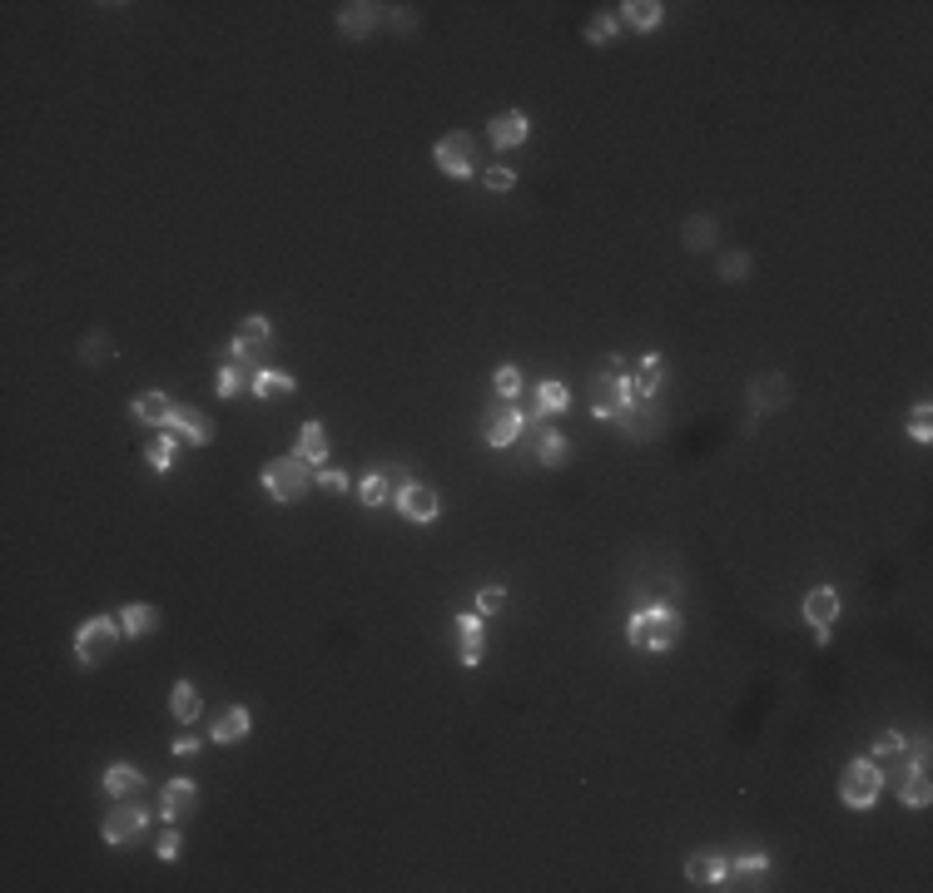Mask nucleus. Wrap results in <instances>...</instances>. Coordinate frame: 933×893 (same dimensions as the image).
<instances>
[{
	"instance_id": "58836bf2",
	"label": "nucleus",
	"mask_w": 933,
	"mask_h": 893,
	"mask_svg": "<svg viewBox=\"0 0 933 893\" xmlns=\"http://www.w3.org/2000/svg\"><path fill=\"white\" fill-rule=\"evenodd\" d=\"M373 472H378V477H383V487H388V492H393V497H398V492H407V487H412V482H417V477H412V467H407V462H378V467H373Z\"/></svg>"
},
{
	"instance_id": "37998d69",
	"label": "nucleus",
	"mask_w": 933,
	"mask_h": 893,
	"mask_svg": "<svg viewBox=\"0 0 933 893\" xmlns=\"http://www.w3.org/2000/svg\"><path fill=\"white\" fill-rule=\"evenodd\" d=\"M929 407H933V402H914V422H909V437H914V442H929V437H933Z\"/></svg>"
},
{
	"instance_id": "f257e3e1",
	"label": "nucleus",
	"mask_w": 933,
	"mask_h": 893,
	"mask_svg": "<svg viewBox=\"0 0 933 893\" xmlns=\"http://www.w3.org/2000/svg\"><path fill=\"white\" fill-rule=\"evenodd\" d=\"M680 636H685L680 611H675V606H661V601L646 606V611H636V616L626 621V640H631L636 650H646V655H666V650H675Z\"/></svg>"
},
{
	"instance_id": "f3484780",
	"label": "nucleus",
	"mask_w": 933,
	"mask_h": 893,
	"mask_svg": "<svg viewBox=\"0 0 933 893\" xmlns=\"http://www.w3.org/2000/svg\"><path fill=\"white\" fill-rule=\"evenodd\" d=\"M725 874H730V859H720V854H690L685 859L690 889H725Z\"/></svg>"
},
{
	"instance_id": "f03ea898",
	"label": "nucleus",
	"mask_w": 933,
	"mask_h": 893,
	"mask_svg": "<svg viewBox=\"0 0 933 893\" xmlns=\"http://www.w3.org/2000/svg\"><path fill=\"white\" fill-rule=\"evenodd\" d=\"M259 487L268 492V502H283V507H288V502H303L308 487H318V472L288 452V457H273L264 472H259Z\"/></svg>"
},
{
	"instance_id": "49530a36",
	"label": "nucleus",
	"mask_w": 933,
	"mask_h": 893,
	"mask_svg": "<svg viewBox=\"0 0 933 893\" xmlns=\"http://www.w3.org/2000/svg\"><path fill=\"white\" fill-rule=\"evenodd\" d=\"M750 273V254H725L720 258V278L725 283H735V278H745Z\"/></svg>"
},
{
	"instance_id": "79ce46f5",
	"label": "nucleus",
	"mask_w": 933,
	"mask_h": 893,
	"mask_svg": "<svg viewBox=\"0 0 933 893\" xmlns=\"http://www.w3.org/2000/svg\"><path fill=\"white\" fill-rule=\"evenodd\" d=\"M482 184H487L492 194H507V189L517 184V169H507V164H492V169L482 174Z\"/></svg>"
},
{
	"instance_id": "dca6fc26",
	"label": "nucleus",
	"mask_w": 933,
	"mask_h": 893,
	"mask_svg": "<svg viewBox=\"0 0 933 893\" xmlns=\"http://www.w3.org/2000/svg\"><path fill=\"white\" fill-rule=\"evenodd\" d=\"M790 397H795V387H790L785 373H765V378H755V387H750V407H755V417L780 412Z\"/></svg>"
},
{
	"instance_id": "7c9ffc66",
	"label": "nucleus",
	"mask_w": 933,
	"mask_h": 893,
	"mask_svg": "<svg viewBox=\"0 0 933 893\" xmlns=\"http://www.w3.org/2000/svg\"><path fill=\"white\" fill-rule=\"evenodd\" d=\"M536 462L541 467H566L571 462V442L561 432H536Z\"/></svg>"
},
{
	"instance_id": "6ab92c4d",
	"label": "nucleus",
	"mask_w": 933,
	"mask_h": 893,
	"mask_svg": "<svg viewBox=\"0 0 933 893\" xmlns=\"http://www.w3.org/2000/svg\"><path fill=\"white\" fill-rule=\"evenodd\" d=\"M293 457L308 462V467H328V427L323 422H303L298 442H293Z\"/></svg>"
},
{
	"instance_id": "ea45409f",
	"label": "nucleus",
	"mask_w": 933,
	"mask_h": 893,
	"mask_svg": "<svg viewBox=\"0 0 933 893\" xmlns=\"http://www.w3.org/2000/svg\"><path fill=\"white\" fill-rule=\"evenodd\" d=\"M353 487H358V502H363V507H383V502H388V487H383L378 472H363Z\"/></svg>"
},
{
	"instance_id": "7ed1b4c3",
	"label": "nucleus",
	"mask_w": 933,
	"mask_h": 893,
	"mask_svg": "<svg viewBox=\"0 0 933 893\" xmlns=\"http://www.w3.org/2000/svg\"><path fill=\"white\" fill-rule=\"evenodd\" d=\"M120 636H125V626H120V621H110V616H90V621L75 631V660H80L85 670L105 665V660L115 655Z\"/></svg>"
},
{
	"instance_id": "c756f323",
	"label": "nucleus",
	"mask_w": 933,
	"mask_h": 893,
	"mask_svg": "<svg viewBox=\"0 0 933 893\" xmlns=\"http://www.w3.org/2000/svg\"><path fill=\"white\" fill-rule=\"evenodd\" d=\"M120 626H125V636H154V631H159V611L144 606V601H130V606L120 611Z\"/></svg>"
},
{
	"instance_id": "9b49d317",
	"label": "nucleus",
	"mask_w": 933,
	"mask_h": 893,
	"mask_svg": "<svg viewBox=\"0 0 933 893\" xmlns=\"http://www.w3.org/2000/svg\"><path fill=\"white\" fill-rule=\"evenodd\" d=\"M770 854L765 849H745V854H735L730 859V874H725V889H765V879H770Z\"/></svg>"
},
{
	"instance_id": "a878e982",
	"label": "nucleus",
	"mask_w": 933,
	"mask_h": 893,
	"mask_svg": "<svg viewBox=\"0 0 933 893\" xmlns=\"http://www.w3.org/2000/svg\"><path fill=\"white\" fill-rule=\"evenodd\" d=\"M254 378H259V368H249V363H224L219 368V383H214V392L229 402V397H244V392H254Z\"/></svg>"
},
{
	"instance_id": "412c9836",
	"label": "nucleus",
	"mask_w": 933,
	"mask_h": 893,
	"mask_svg": "<svg viewBox=\"0 0 933 893\" xmlns=\"http://www.w3.org/2000/svg\"><path fill=\"white\" fill-rule=\"evenodd\" d=\"M834 616H839V591H834V586H814V591L804 596V621H809L814 631H829Z\"/></svg>"
},
{
	"instance_id": "c9c22d12",
	"label": "nucleus",
	"mask_w": 933,
	"mask_h": 893,
	"mask_svg": "<svg viewBox=\"0 0 933 893\" xmlns=\"http://www.w3.org/2000/svg\"><path fill=\"white\" fill-rule=\"evenodd\" d=\"M715 234H720V229H715V219L695 214V219L685 224V249H690V254H700V249H710V244H715Z\"/></svg>"
},
{
	"instance_id": "2f4dec72",
	"label": "nucleus",
	"mask_w": 933,
	"mask_h": 893,
	"mask_svg": "<svg viewBox=\"0 0 933 893\" xmlns=\"http://www.w3.org/2000/svg\"><path fill=\"white\" fill-rule=\"evenodd\" d=\"M298 392V383H293V373H283V368H259V378H254V397H293Z\"/></svg>"
},
{
	"instance_id": "a19ab883",
	"label": "nucleus",
	"mask_w": 933,
	"mask_h": 893,
	"mask_svg": "<svg viewBox=\"0 0 933 893\" xmlns=\"http://www.w3.org/2000/svg\"><path fill=\"white\" fill-rule=\"evenodd\" d=\"M497 611H507V586H482V591H477V616L487 621V616H497Z\"/></svg>"
},
{
	"instance_id": "39448f33",
	"label": "nucleus",
	"mask_w": 933,
	"mask_h": 893,
	"mask_svg": "<svg viewBox=\"0 0 933 893\" xmlns=\"http://www.w3.org/2000/svg\"><path fill=\"white\" fill-rule=\"evenodd\" d=\"M144 829H149V814H144L134 799H115L110 814H105V824H100V839H105L110 849H130V844L144 839Z\"/></svg>"
},
{
	"instance_id": "ddd939ff",
	"label": "nucleus",
	"mask_w": 933,
	"mask_h": 893,
	"mask_svg": "<svg viewBox=\"0 0 933 893\" xmlns=\"http://www.w3.org/2000/svg\"><path fill=\"white\" fill-rule=\"evenodd\" d=\"M194 804H199V784H194V779H169V784L159 789V814H164V824L189 819Z\"/></svg>"
},
{
	"instance_id": "4c0bfd02",
	"label": "nucleus",
	"mask_w": 933,
	"mask_h": 893,
	"mask_svg": "<svg viewBox=\"0 0 933 893\" xmlns=\"http://www.w3.org/2000/svg\"><path fill=\"white\" fill-rule=\"evenodd\" d=\"M492 392H497L502 402H517V397H522V368H517V363H502V368L492 373Z\"/></svg>"
},
{
	"instance_id": "6e6552de",
	"label": "nucleus",
	"mask_w": 933,
	"mask_h": 893,
	"mask_svg": "<svg viewBox=\"0 0 933 893\" xmlns=\"http://www.w3.org/2000/svg\"><path fill=\"white\" fill-rule=\"evenodd\" d=\"M522 432H527V412H522L517 402H502V397H497V402L487 407V417H482V442L497 447V452H507Z\"/></svg>"
},
{
	"instance_id": "4468645a",
	"label": "nucleus",
	"mask_w": 933,
	"mask_h": 893,
	"mask_svg": "<svg viewBox=\"0 0 933 893\" xmlns=\"http://www.w3.org/2000/svg\"><path fill=\"white\" fill-rule=\"evenodd\" d=\"M482 655H487V626L477 611H462L457 616V660L472 670V665H482Z\"/></svg>"
},
{
	"instance_id": "4be33fe9",
	"label": "nucleus",
	"mask_w": 933,
	"mask_h": 893,
	"mask_svg": "<svg viewBox=\"0 0 933 893\" xmlns=\"http://www.w3.org/2000/svg\"><path fill=\"white\" fill-rule=\"evenodd\" d=\"M174 407H179V402H174L169 392H159V387H149V392H139V397H134V407H130V412H134V417H139V422H149V427H169V417H174Z\"/></svg>"
},
{
	"instance_id": "20e7f679",
	"label": "nucleus",
	"mask_w": 933,
	"mask_h": 893,
	"mask_svg": "<svg viewBox=\"0 0 933 893\" xmlns=\"http://www.w3.org/2000/svg\"><path fill=\"white\" fill-rule=\"evenodd\" d=\"M879 794H884V765L854 760V765L839 774V804L844 809H874Z\"/></svg>"
},
{
	"instance_id": "e433bc0d",
	"label": "nucleus",
	"mask_w": 933,
	"mask_h": 893,
	"mask_svg": "<svg viewBox=\"0 0 933 893\" xmlns=\"http://www.w3.org/2000/svg\"><path fill=\"white\" fill-rule=\"evenodd\" d=\"M904 750H909V740H904L899 730H884V735L874 740L869 760H874V765H889V760H904Z\"/></svg>"
},
{
	"instance_id": "a211bd4d",
	"label": "nucleus",
	"mask_w": 933,
	"mask_h": 893,
	"mask_svg": "<svg viewBox=\"0 0 933 893\" xmlns=\"http://www.w3.org/2000/svg\"><path fill=\"white\" fill-rule=\"evenodd\" d=\"M383 25V5H368V0H353V5H343L338 10V30L343 35H353V40H363V35H373Z\"/></svg>"
},
{
	"instance_id": "8fccbe9b",
	"label": "nucleus",
	"mask_w": 933,
	"mask_h": 893,
	"mask_svg": "<svg viewBox=\"0 0 933 893\" xmlns=\"http://www.w3.org/2000/svg\"><path fill=\"white\" fill-rule=\"evenodd\" d=\"M601 373H626V358H621V353H606V358H601Z\"/></svg>"
},
{
	"instance_id": "72a5a7b5",
	"label": "nucleus",
	"mask_w": 933,
	"mask_h": 893,
	"mask_svg": "<svg viewBox=\"0 0 933 893\" xmlns=\"http://www.w3.org/2000/svg\"><path fill=\"white\" fill-rule=\"evenodd\" d=\"M536 407H541V417L566 412V407H571V387L556 383V378H551V383H541V387H536Z\"/></svg>"
},
{
	"instance_id": "9d476101",
	"label": "nucleus",
	"mask_w": 933,
	"mask_h": 893,
	"mask_svg": "<svg viewBox=\"0 0 933 893\" xmlns=\"http://www.w3.org/2000/svg\"><path fill=\"white\" fill-rule=\"evenodd\" d=\"M616 422H621V437H626V442H656V437L666 432V412H661L656 402H641V397H636V407H626Z\"/></svg>"
},
{
	"instance_id": "473e14b6",
	"label": "nucleus",
	"mask_w": 933,
	"mask_h": 893,
	"mask_svg": "<svg viewBox=\"0 0 933 893\" xmlns=\"http://www.w3.org/2000/svg\"><path fill=\"white\" fill-rule=\"evenodd\" d=\"M179 447H184V442H179V437H174V432L164 427V432H159V437H154V442L144 447V462H149L154 472H169V467H174V452H179Z\"/></svg>"
},
{
	"instance_id": "de8ad7c7",
	"label": "nucleus",
	"mask_w": 933,
	"mask_h": 893,
	"mask_svg": "<svg viewBox=\"0 0 933 893\" xmlns=\"http://www.w3.org/2000/svg\"><path fill=\"white\" fill-rule=\"evenodd\" d=\"M174 755H179V760H194V755H199V735H179V740H174Z\"/></svg>"
},
{
	"instance_id": "423d86ee",
	"label": "nucleus",
	"mask_w": 933,
	"mask_h": 893,
	"mask_svg": "<svg viewBox=\"0 0 933 893\" xmlns=\"http://www.w3.org/2000/svg\"><path fill=\"white\" fill-rule=\"evenodd\" d=\"M268 348H273V323L264 313H249L229 343V358L234 363H249V368H268Z\"/></svg>"
},
{
	"instance_id": "0eeeda50",
	"label": "nucleus",
	"mask_w": 933,
	"mask_h": 893,
	"mask_svg": "<svg viewBox=\"0 0 933 893\" xmlns=\"http://www.w3.org/2000/svg\"><path fill=\"white\" fill-rule=\"evenodd\" d=\"M626 407H636L631 378H626V373H596V383H591V412H596L601 422H616Z\"/></svg>"
},
{
	"instance_id": "2eb2a0df",
	"label": "nucleus",
	"mask_w": 933,
	"mask_h": 893,
	"mask_svg": "<svg viewBox=\"0 0 933 893\" xmlns=\"http://www.w3.org/2000/svg\"><path fill=\"white\" fill-rule=\"evenodd\" d=\"M169 432L179 437V442H189V447H204L209 437H214V417L209 412H199V407H174V417H169Z\"/></svg>"
},
{
	"instance_id": "c03bdc74",
	"label": "nucleus",
	"mask_w": 933,
	"mask_h": 893,
	"mask_svg": "<svg viewBox=\"0 0 933 893\" xmlns=\"http://www.w3.org/2000/svg\"><path fill=\"white\" fill-rule=\"evenodd\" d=\"M318 487H323V492H333V497H343L353 482H348V472H338V467H318Z\"/></svg>"
},
{
	"instance_id": "f704fd0d",
	"label": "nucleus",
	"mask_w": 933,
	"mask_h": 893,
	"mask_svg": "<svg viewBox=\"0 0 933 893\" xmlns=\"http://www.w3.org/2000/svg\"><path fill=\"white\" fill-rule=\"evenodd\" d=\"M616 30H621V15L616 10H596L586 20V45H606V40H616Z\"/></svg>"
},
{
	"instance_id": "b1692460",
	"label": "nucleus",
	"mask_w": 933,
	"mask_h": 893,
	"mask_svg": "<svg viewBox=\"0 0 933 893\" xmlns=\"http://www.w3.org/2000/svg\"><path fill=\"white\" fill-rule=\"evenodd\" d=\"M899 804H909V809H929V804H933V779H929V769L909 765L904 774H899Z\"/></svg>"
},
{
	"instance_id": "aec40b11",
	"label": "nucleus",
	"mask_w": 933,
	"mask_h": 893,
	"mask_svg": "<svg viewBox=\"0 0 933 893\" xmlns=\"http://www.w3.org/2000/svg\"><path fill=\"white\" fill-rule=\"evenodd\" d=\"M487 134H492V144H497V149H517V144L532 134V120H527L522 110H502V115H492Z\"/></svg>"
},
{
	"instance_id": "5701e85b",
	"label": "nucleus",
	"mask_w": 933,
	"mask_h": 893,
	"mask_svg": "<svg viewBox=\"0 0 933 893\" xmlns=\"http://www.w3.org/2000/svg\"><path fill=\"white\" fill-rule=\"evenodd\" d=\"M254 730V715H249V705H229L224 715H219V725L209 730V740L214 745H239L244 735Z\"/></svg>"
},
{
	"instance_id": "f8f14e48",
	"label": "nucleus",
	"mask_w": 933,
	"mask_h": 893,
	"mask_svg": "<svg viewBox=\"0 0 933 893\" xmlns=\"http://www.w3.org/2000/svg\"><path fill=\"white\" fill-rule=\"evenodd\" d=\"M398 511L412 521V526H432V521H437V511H442V497H437V487L412 482L407 492H398Z\"/></svg>"
},
{
	"instance_id": "1a4fd4ad",
	"label": "nucleus",
	"mask_w": 933,
	"mask_h": 893,
	"mask_svg": "<svg viewBox=\"0 0 933 893\" xmlns=\"http://www.w3.org/2000/svg\"><path fill=\"white\" fill-rule=\"evenodd\" d=\"M432 164H437L447 179H467V174L477 169V144H472V134H462V129L442 134L437 149H432Z\"/></svg>"
},
{
	"instance_id": "a18cd8bd",
	"label": "nucleus",
	"mask_w": 933,
	"mask_h": 893,
	"mask_svg": "<svg viewBox=\"0 0 933 893\" xmlns=\"http://www.w3.org/2000/svg\"><path fill=\"white\" fill-rule=\"evenodd\" d=\"M179 849H184V839H179V829H164L159 839H154V854L169 864V859H179Z\"/></svg>"
},
{
	"instance_id": "c85d7f7f",
	"label": "nucleus",
	"mask_w": 933,
	"mask_h": 893,
	"mask_svg": "<svg viewBox=\"0 0 933 893\" xmlns=\"http://www.w3.org/2000/svg\"><path fill=\"white\" fill-rule=\"evenodd\" d=\"M661 15H666L661 0H626V5H621V20H626L631 30H656Z\"/></svg>"
},
{
	"instance_id": "cd10ccee",
	"label": "nucleus",
	"mask_w": 933,
	"mask_h": 893,
	"mask_svg": "<svg viewBox=\"0 0 933 893\" xmlns=\"http://www.w3.org/2000/svg\"><path fill=\"white\" fill-rule=\"evenodd\" d=\"M661 383H666V363H661V353H646V358H641V373L631 378L636 397H641V402H656Z\"/></svg>"
},
{
	"instance_id": "bb28decb",
	"label": "nucleus",
	"mask_w": 933,
	"mask_h": 893,
	"mask_svg": "<svg viewBox=\"0 0 933 893\" xmlns=\"http://www.w3.org/2000/svg\"><path fill=\"white\" fill-rule=\"evenodd\" d=\"M169 710H174V720H179V725H199V715H204L199 685L179 680V685H174V695H169Z\"/></svg>"
},
{
	"instance_id": "09e8293b",
	"label": "nucleus",
	"mask_w": 933,
	"mask_h": 893,
	"mask_svg": "<svg viewBox=\"0 0 933 893\" xmlns=\"http://www.w3.org/2000/svg\"><path fill=\"white\" fill-rule=\"evenodd\" d=\"M105 353H115L105 338H90V343H85V363H95V358H105Z\"/></svg>"
},
{
	"instance_id": "393cba45",
	"label": "nucleus",
	"mask_w": 933,
	"mask_h": 893,
	"mask_svg": "<svg viewBox=\"0 0 933 893\" xmlns=\"http://www.w3.org/2000/svg\"><path fill=\"white\" fill-rule=\"evenodd\" d=\"M105 794L110 799H139L144 794V769H134V765H110L105 769Z\"/></svg>"
}]
</instances>
